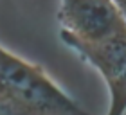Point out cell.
<instances>
[{"label": "cell", "instance_id": "6da1fadb", "mask_svg": "<svg viewBox=\"0 0 126 115\" xmlns=\"http://www.w3.org/2000/svg\"><path fill=\"white\" fill-rule=\"evenodd\" d=\"M0 115H90L42 67L0 45Z\"/></svg>", "mask_w": 126, "mask_h": 115}, {"label": "cell", "instance_id": "7a4b0ae2", "mask_svg": "<svg viewBox=\"0 0 126 115\" xmlns=\"http://www.w3.org/2000/svg\"><path fill=\"white\" fill-rule=\"evenodd\" d=\"M58 22L65 43L95 45L126 32L117 4L108 0H63L58 4Z\"/></svg>", "mask_w": 126, "mask_h": 115}, {"label": "cell", "instance_id": "3957f363", "mask_svg": "<svg viewBox=\"0 0 126 115\" xmlns=\"http://www.w3.org/2000/svg\"><path fill=\"white\" fill-rule=\"evenodd\" d=\"M85 63L94 67L108 88L106 115L126 113V32L95 45L65 43Z\"/></svg>", "mask_w": 126, "mask_h": 115}, {"label": "cell", "instance_id": "277c9868", "mask_svg": "<svg viewBox=\"0 0 126 115\" xmlns=\"http://www.w3.org/2000/svg\"><path fill=\"white\" fill-rule=\"evenodd\" d=\"M115 4H117V9L121 11L123 18H124V22H126V0H124V2H115Z\"/></svg>", "mask_w": 126, "mask_h": 115}]
</instances>
